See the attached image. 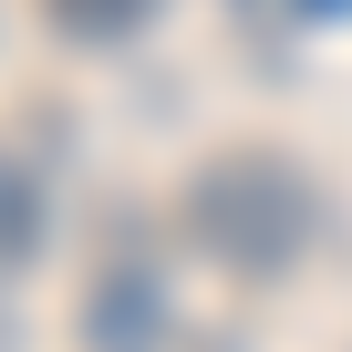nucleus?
Returning <instances> with one entry per match:
<instances>
[{"label":"nucleus","instance_id":"4","mask_svg":"<svg viewBox=\"0 0 352 352\" xmlns=\"http://www.w3.org/2000/svg\"><path fill=\"white\" fill-rule=\"evenodd\" d=\"M42 21H52L73 52H124V42L155 21V0H42Z\"/></svg>","mask_w":352,"mask_h":352},{"label":"nucleus","instance_id":"3","mask_svg":"<svg viewBox=\"0 0 352 352\" xmlns=\"http://www.w3.org/2000/svg\"><path fill=\"white\" fill-rule=\"evenodd\" d=\"M52 249V187H42V166L21 145H0V280L32 270Z\"/></svg>","mask_w":352,"mask_h":352},{"label":"nucleus","instance_id":"5","mask_svg":"<svg viewBox=\"0 0 352 352\" xmlns=\"http://www.w3.org/2000/svg\"><path fill=\"white\" fill-rule=\"evenodd\" d=\"M300 11H321V21H342V11H352V0H300Z\"/></svg>","mask_w":352,"mask_h":352},{"label":"nucleus","instance_id":"2","mask_svg":"<svg viewBox=\"0 0 352 352\" xmlns=\"http://www.w3.org/2000/svg\"><path fill=\"white\" fill-rule=\"evenodd\" d=\"M73 352H176V290L155 259H94L73 290Z\"/></svg>","mask_w":352,"mask_h":352},{"label":"nucleus","instance_id":"1","mask_svg":"<svg viewBox=\"0 0 352 352\" xmlns=\"http://www.w3.org/2000/svg\"><path fill=\"white\" fill-rule=\"evenodd\" d=\"M176 218H187L197 259H218L228 280H290L321 249L331 197H321V176L290 145H218L187 187H176Z\"/></svg>","mask_w":352,"mask_h":352}]
</instances>
